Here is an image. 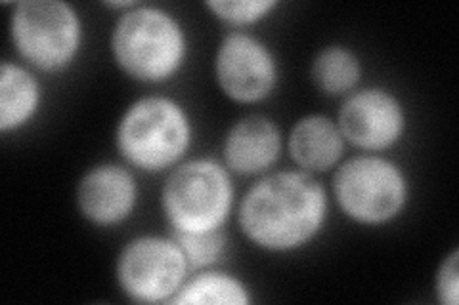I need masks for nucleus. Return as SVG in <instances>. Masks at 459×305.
I'll return each mask as SVG.
<instances>
[{
    "instance_id": "obj_1",
    "label": "nucleus",
    "mask_w": 459,
    "mask_h": 305,
    "mask_svg": "<svg viewBox=\"0 0 459 305\" xmlns=\"http://www.w3.org/2000/svg\"><path fill=\"white\" fill-rule=\"evenodd\" d=\"M325 217V189L308 172L268 174L239 205L243 235L270 252H291L308 244Z\"/></svg>"
},
{
    "instance_id": "obj_2",
    "label": "nucleus",
    "mask_w": 459,
    "mask_h": 305,
    "mask_svg": "<svg viewBox=\"0 0 459 305\" xmlns=\"http://www.w3.org/2000/svg\"><path fill=\"white\" fill-rule=\"evenodd\" d=\"M115 62L138 82L157 84L180 71L188 42L182 25L161 8H131L119 18L111 35Z\"/></svg>"
},
{
    "instance_id": "obj_3",
    "label": "nucleus",
    "mask_w": 459,
    "mask_h": 305,
    "mask_svg": "<svg viewBox=\"0 0 459 305\" xmlns=\"http://www.w3.org/2000/svg\"><path fill=\"white\" fill-rule=\"evenodd\" d=\"M115 140L126 163L146 172H160L188 153L192 123L175 99L148 96L125 111Z\"/></svg>"
},
{
    "instance_id": "obj_4",
    "label": "nucleus",
    "mask_w": 459,
    "mask_h": 305,
    "mask_svg": "<svg viewBox=\"0 0 459 305\" xmlns=\"http://www.w3.org/2000/svg\"><path fill=\"white\" fill-rule=\"evenodd\" d=\"M161 205L180 233H207L226 224L234 205V183L219 163L201 158L178 166L163 185Z\"/></svg>"
},
{
    "instance_id": "obj_5",
    "label": "nucleus",
    "mask_w": 459,
    "mask_h": 305,
    "mask_svg": "<svg viewBox=\"0 0 459 305\" xmlns=\"http://www.w3.org/2000/svg\"><path fill=\"white\" fill-rule=\"evenodd\" d=\"M13 47L40 71H62L81 50L82 25L75 8L62 0H25L10 20Z\"/></svg>"
},
{
    "instance_id": "obj_6",
    "label": "nucleus",
    "mask_w": 459,
    "mask_h": 305,
    "mask_svg": "<svg viewBox=\"0 0 459 305\" xmlns=\"http://www.w3.org/2000/svg\"><path fill=\"white\" fill-rule=\"evenodd\" d=\"M341 210L364 225H383L404 210L410 187L404 172L389 158L360 155L341 165L333 178Z\"/></svg>"
},
{
    "instance_id": "obj_7",
    "label": "nucleus",
    "mask_w": 459,
    "mask_h": 305,
    "mask_svg": "<svg viewBox=\"0 0 459 305\" xmlns=\"http://www.w3.org/2000/svg\"><path fill=\"white\" fill-rule=\"evenodd\" d=\"M188 269V259L175 239L138 237L121 250L115 275L133 301L160 303L178 294Z\"/></svg>"
},
{
    "instance_id": "obj_8",
    "label": "nucleus",
    "mask_w": 459,
    "mask_h": 305,
    "mask_svg": "<svg viewBox=\"0 0 459 305\" xmlns=\"http://www.w3.org/2000/svg\"><path fill=\"white\" fill-rule=\"evenodd\" d=\"M214 75L230 99L256 104L274 92L278 64L263 40L247 33H230L214 57Z\"/></svg>"
},
{
    "instance_id": "obj_9",
    "label": "nucleus",
    "mask_w": 459,
    "mask_h": 305,
    "mask_svg": "<svg viewBox=\"0 0 459 305\" xmlns=\"http://www.w3.org/2000/svg\"><path fill=\"white\" fill-rule=\"evenodd\" d=\"M342 138L364 151L391 149L406 130V111L400 99L383 89L352 94L339 111Z\"/></svg>"
},
{
    "instance_id": "obj_10",
    "label": "nucleus",
    "mask_w": 459,
    "mask_h": 305,
    "mask_svg": "<svg viewBox=\"0 0 459 305\" xmlns=\"http://www.w3.org/2000/svg\"><path fill=\"white\" fill-rule=\"evenodd\" d=\"M138 199L131 172L119 165H100L82 176L77 187L81 214L94 225L109 227L133 214Z\"/></svg>"
},
{
    "instance_id": "obj_11",
    "label": "nucleus",
    "mask_w": 459,
    "mask_h": 305,
    "mask_svg": "<svg viewBox=\"0 0 459 305\" xmlns=\"http://www.w3.org/2000/svg\"><path fill=\"white\" fill-rule=\"evenodd\" d=\"M222 153L230 170L241 176H253V174L268 170L278 161L281 153V134L270 119L251 114L228 130Z\"/></svg>"
},
{
    "instance_id": "obj_12",
    "label": "nucleus",
    "mask_w": 459,
    "mask_h": 305,
    "mask_svg": "<svg viewBox=\"0 0 459 305\" xmlns=\"http://www.w3.org/2000/svg\"><path fill=\"white\" fill-rule=\"evenodd\" d=\"M290 153L295 165L305 172H324L341 161L344 138L332 119L324 114H310L293 126Z\"/></svg>"
},
{
    "instance_id": "obj_13",
    "label": "nucleus",
    "mask_w": 459,
    "mask_h": 305,
    "mask_svg": "<svg viewBox=\"0 0 459 305\" xmlns=\"http://www.w3.org/2000/svg\"><path fill=\"white\" fill-rule=\"evenodd\" d=\"M40 106V84L31 71L16 64L0 69V132L20 130L35 117Z\"/></svg>"
},
{
    "instance_id": "obj_14",
    "label": "nucleus",
    "mask_w": 459,
    "mask_h": 305,
    "mask_svg": "<svg viewBox=\"0 0 459 305\" xmlns=\"http://www.w3.org/2000/svg\"><path fill=\"white\" fill-rule=\"evenodd\" d=\"M170 301L178 305H247L251 303V294L247 286L232 275L209 271L186 281Z\"/></svg>"
},
{
    "instance_id": "obj_15",
    "label": "nucleus",
    "mask_w": 459,
    "mask_h": 305,
    "mask_svg": "<svg viewBox=\"0 0 459 305\" xmlns=\"http://www.w3.org/2000/svg\"><path fill=\"white\" fill-rule=\"evenodd\" d=\"M362 77L358 55L344 47H327L314 57L312 79L327 96H344L356 89Z\"/></svg>"
},
{
    "instance_id": "obj_16",
    "label": "nucleus",
    "mask_w": 459,
    "mask_h": 305,
    "mask_svg": "<svg viewBox=\"0 0 459 305\" xmlns=\"http://www.w3.org/2000/svg\"><path fill=\"white\" fill-rule=\"evenodd\" d=\"M177 244L188 259L190 267H207L217 261L226 246V237L222 231H207V233H180L175 231Z\"/></svg>"
},
{
    "instance_id": "obj_17",
    "label": "nucleus",
    "mask_w": 459,
    "mask_h": 305,
    "mask_svg": "<svg viewBox=\"0 0 459 305\" xmlns=\"http://www.w3.org/2000/svg\"><path fill=\"white\" fill-rule=\"evenodd\" d=\"M214 16L228 25H253L276 8L274 0H209L205 4Z\"/></svg>"
},
{
    "instance_id": "obj_18",
    "label": "nucleus",
    "mask_w": 459,
    "mask_h": 305,
    "mask_svg": "<svg viewBox=\"0 0 459 305\" xmlns=\"http://www.w3.org/2000/svg\"><path fill=\"white\" fill-rule=\"evenodd\" d=\"M437 296L444 305H457L459 301V252L452 254L442 261L437 273Z\"/></svg>"
}]
</instances>
